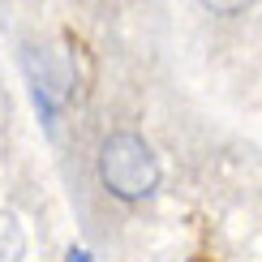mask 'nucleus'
Returning a JSON list of instances; mask_svg holds the SVG:
<instances>
[{
	"mask_svg": "<svg viewBox=\"0 0 262 262\" xmlns=\"http://www.w3.org/2000/svg\"><path fill=\"white\" fill-rule=\"evenodd\" d=\"M99 177L121 202H138L155 193L159 185V159L138 134H112L99 146Z\"/></svg>",
	"mask_w": 262,
	"mask_h": 262,
	"instance_id": "f257e3e1",
	"label": "nucleus"
},
{
	"mask_svg": "<svg viewBox=\"0 0 262 262\" xmlns=\"http://www.w3.org/2000/svg\"><path fill=\"white\" fill-rule=\"evenodd\" d=\"M26 254V236H21V224L9 211H0V262H21Z\"/></svg>",
	"mask_w": 262,
	"mask_h": 262,
	"instance_id": "f03ea898",
	"label": "nucleus"
},
{
	"mask_svg": "<svg viewBox=\"0 0 262 262\" xmlns=\"http://www.w3.org/2000/svg\"><path fill=\"white\" fill-rule=\"evenodd\" d=\"M198 5H206L211 13H220V17H232V13H245L254 0H198Z\"/></svg>",
	"mask_w": 262,
	"mask_h": 262,
	"instance_id": "7ed1b4c3",
	"label": "nucleus"
}]
</instances>
